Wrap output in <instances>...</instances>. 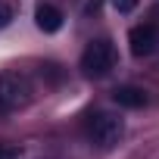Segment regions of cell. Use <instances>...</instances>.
I'll use <instances>...</instances> for the list:
<instances>
[{"label": "cell", "instance_id": "2", "mask_svg": "<svg viewBox=\"0 0 159 159\" xmlns=\"http://www.w3.org/2000/svg\"><path fill=\"white\" fill-rule=\"evenodd\" d=\"M112 69H116V47H112V41H106V38L91 41L84 47V53H81V72L88 78H103Z\"/></svg>", "mask_w": 159, "mask_h": 159}, {"label": "cell", "instance_id": "6", "mask_svg": "<svg viewBox=\"0 0 159 159\" xmlns=\"http://www.w3.org/2000/svg\"><path fill=\"white\" fill-rule=\"evenodd\" d=\"M112 100H116L122 109H140V106L147 103V94H143L140 88H134V84H122V88L112 91Z\"/></svg>", "mask_w": 159, "mask_h": 159}, {"label": "cell", "instance_id": "9", "mask_svg": "<svg viewBox=\"0 0 159 159\" xmlns=\"http://www.w3.org/2000/svg\"><path fill=\"white\" fill-rule=\"evenodd\" d=\"M19 156V150L16 147H7V143H0V159H16Z\"/></svg>", "mask_w": 159, "mask_h": 159}, {"label": "cell", "instance_id": "8", "mask_svg": "<svg viewBox=\"0 0 159 159\" xmlns=\"http://www.w3.org/2000/svg\"><path fill=\"white\" fill-rule=\"evenodd\" d=\"M109 3H112L116 13H131V10L137 7V0H109Z\"/></svg>", "mask_w": 159, "mask_h": 159}, {"label": "cell", "instance_id": "5", "mask_svg": "<svg viewBox=\"0 0 159 159\" xmlns=\"http://www.w3.org/2000/svg\"><path fill=\"white\" fill-rule=\"evenodd\" d=\"M34 25L44 31V34H53L62 28V13L53 7V3H38L34 7Z\"/></svg>", "mask_w": 159, "mask_h": 159}, {"label": "cell", "instance_id": "3", "mask_svg": "<svg viewBox=\"0 0 159 159\" xmlns=\"http://www.w3.org/2000/svg\"><path fill=\"white\" fill-rule=\"evenodd\" d=\"M122 134H125V119L116 112H97L88 125V137L100 150H112L122 140Z\"/></svg>", "mask_w": 159, "mask_h": 159}, {"label": "cell", "instance_id": "7", "mask_svg": "<svg viewBox=\"0 0 159 159\" xmlns=\"http://www.w3.org/2000/svg\"><path fill=\"white\" fill-rule=\"evenodd\" d=\"M13 19H16V7L10 0H0V28H7Z\"/></svg>", "mask_w": 159, "mask_h": 159}, {"label": "cell", "instance_id": "4", "mask_svg": "<svg viewBox=\"0 0 159 159\" xmlns=\"http://www.w3.org/2000/svg\"><path fill=\"white\" fill-rule=\"evenodd\" d=\"M156 44H159V31H156L153 25H134V28L128 31V50H131V56H137V59L150 56V53L156 50Z\"/></svg>", "mask_w": 159, "mask_h": 159}, {"label": "cell", "instance_id": "1", "mask_svg": "<svg viewBox=\"0 0 159 159\" xmlns=\"http://www.w3.org/2000/svg\"><path fill=\"white\" fill-rule=\"evenodd\" d=\"M28 100H31L28 75H22L19 69L0 72V112H16V109L28 106Z\"/></svg>", "mask_w": 159, "mask_h": 159}]
</instances>
